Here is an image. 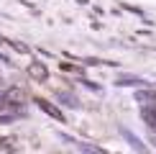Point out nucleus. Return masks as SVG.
<instances>
[{
    "label": "nucleus",
    "instance_id": "nucleus-1",
    "mask_svg": "<svg viewBox=\"0 0 156 154\" xmlns=\"http://www.w3.org/2000/svg\"><path fill=\"white\" fill-rule=\"evenodd\" d=\"M120 134H123V139H126V141H128V144H131V146H133V149L138 152V154H148L146 144H144V141H141L138 136H136L133 131H128V128H120Z\"/></svg>",
    "mask_w": 156,
    "mask_h": 154
},
{
    "label": "nucleus",
    "instance_id": "nucleus-2",
    "mask_svg": "<svg viewBox=\"0 0 156 154\" xmlns=\"http://www.w3.org/2000/svg\"><path fill=\"white\" fill-rule=\"evenodd\" d=\"M36 105L41 108V111L46 113V116H51V118H56V121H62V123H64V113H62L56 105H51L49 100H44V98H36Z\"/></svg>",
    "mask_w": 156,
    "mask_h": 154
},
{
    "label": "nucleus",
    "instance_id": "nucleus-3",
    "mask_svg": "<svg viewBox=\"0 0 156 154\" xmlns=\"http://www.w3.org/2000/svg\"><path fill=\"white\" fill-rule=\"evenodd\" d=\"M136 100L141 103V105H156V93L154 90H141V93H136Z\"/></svg>",
    "mask_w": 156,
    "mask_h": 154
},
{
    "label": "nucleus",
    "instance_id": "nucleus-4",
    "mask_svg": "<svg viewBox=\"0 0 156 154\" xmlns=\"http://www.w3.org/2000/svg\"><path fill=\"white\" fill-rule=\"evenodd\" d=\"M115 85H133V87H146V80H141V77H118V80H115Z\"/></svg>",
    "mask_w": 156,
    "mask_h": 154
},
{
    "label": "nucleus",
    "instance_id": "nucleus-5",
    "mask_svg": "<svg viewBox=\"0 0 156 154\" xmlns=\"http://www.w3.org/2000/svg\"><path fill=\"white\" fill-rule=\"evenodd\" d=\"M56 100H62L64 105H69V108H77V105H80L77 95H69V93H64V90H59V93H56Z\"/></svg>",
    "mask_w": 156,
    "mask_h": 154
},
{
    "label": "nucleus",
    "instance_id": "nucleus-6",
    "mask_svg": "<svg viewBox=\"0 0 156 154\" xmlns=\"http://www.w3.org/2000/svg\"><path fill=\"white\" fill-rule=\"evenodd\" d=\"M77 149L82 154H108L105 149H100V146H95V144H84V141H77Z\"/></svg>",
    "mask_w": 156,
    "mask_h": 154
},
{
    "label": "nucleus",
    "instance_id": "nucleus-7",
    "mask_svg": "<svg viewBox=\"0 0 156 154\" xmlns=\"http://www.w3.org/2000/svg\"><path fill=\"white\" fill-rule=\"evenodd\" d=\"M31 77H36V80H46V69H44V64L41 62H34L31 64Z\"/></svg>",
    "mask_w": 156,
    "mask_h": 154
},
{
    "label": "nucleus",
    "instance_id": "nucleus-8",
    "mask_svg": "<svg viewBox=\"0 0 156 154\" xmlns=\"http://www.w3.org/2000/svg\"><path fill=\"white\" fill-rule=\"evenodd\" d=\"M154 131H156V126H154Z\"/></svg>",
    "mask_w": 156,
    "mask_h": 154
}]
</instances>
